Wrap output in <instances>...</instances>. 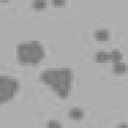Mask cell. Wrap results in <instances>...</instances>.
Masks as SVG:
<instances>
[{"label":"cell","mask_w":128,"mask_h":128,"mask_svg":"<svg viewBox=\"0 0 128 128\" xmlns=\"http://www.w3.org/2000/svg\"><path fill=\"white\" fill-rule=\"evenodd\" d=\"M96 60L98 62H104L110 60V54L106 52H98L96 54Z\"/></svg>","instance_id":"cell-4"},{"label":"cell","mask_w":128,"mask_h":128,"mask_svg":"<svg viewBox=\"0 0 128 128\" xmlns=\"http://www.w3.org/2000/svg\"><path fill=\"white\" fill-rule=\"evenodd\" d=\"M46 6L45 1L44 0H38L34 1L33 2V6L36 8H44Z\"/></svg>","instance_id":"cell-8"},{"label":"cell","mask_w":128,"mask_h":128,"mask_svg":"<svg viewBox=\"0 0 128 128\" xmlns=\"http://www.w3.org/2000/svg\"><path fill=\"white\" fill-rule=\"evenodd\" d=\"M47 127L49 128H57L60 127L59 124L55 121H50L47 124Z\"/></svg>","instance_id":"cell-9"},{"label":"cell","mask_w":128,"mask_h":128,"mask_svg":"<svg viewBox=\"0 0 128 128\" xmlns=\"http://www.w3.org/2000/svg\"><path fill=\"white\" fill-rule=\"evenodd\" d=\"M18 88V82L16 80L0 76V101L8 100L14 96V93Z\"/></svg>","instance_id":"cell-3"},{"label":"cell","mask_w":128,"mask_h":128,"mask_svg":"<svg viewBox=\"0 0 128 128\" xmlns=\"http://www.w3.org/2000/svg\"><path fill=\"white\" fill-rule=\"evenodd\" d=\"M69 116L74 119L80 118L82 116V112L80 109H72L70 112Z\"/></svg>","instance_id":"cell-7"},{"label":"cell","mask_w":128,"mask_h":128,"mask_svg":"<svg viewBox=\"0 0 128 128\" xmlns=\"http://www.w3.org/2000/svg\"><path fill=\"white\" fill-rule=\"evenodd\" d=\"M18 54L21 62L35 64L44 56V50L36 42L20 44L18 46Z\"/></svg>","instance_id":"cell-2"},{"label":"cell","mask_w":128,"mask_h":128,"mask_svg":"<svg viewBox=\"0 0 128 128\" xmlns=\"http://www.w3.org/2000/svg\"><path fill=\"white\" fill-rule=\"evenodd\" d=\"M96 38L98 40H106L108 38V32L106 30H99L96 33Z\"/></svg>","instance_id":"cell-5"},{"label":"cell","mask_w":128,"mask_h":128,"mask_svg":"<svg viewBox=\"0 0 128 128\" xmlns=\"http://www.w3.org/2000/svg\"><path fill=\"white\" fill-rule=\"evenodd\" d=\"M52 2L53 4L55 6H62L64 4L65 1L64 0H52Z\"/></svg>","instance_id":"cell-10"},{"label":"cell","mask_w":128,"mask_h":128,"mask_svg":"<svg viewBox=\"0 0 128 128\" xmlns=\"http://www.w3.org/2000/svg\"><path fill=\"white\" fill-rule=\"evenodd\" d=\"M113 71L115 74L124 73L126 71V66L120 62L114 63L113 67Z\"/></svg>","instance_id":"cell-6"},{"label":"cell","mask_w":128,"mask_h":128,"mask_svg":"<svg viewBox=\"0 0 128 128\" xmlns=\"http://www.w3.org/2000/svg\"><path fill=\"white\" fill-rule=\"evenodd\" d=\"M71 71L68 68L46 70L42 73L41 80L56 92L60 98H66L70 88Z\"/></svg>","instance_id":"cell-1"}]
</instances>
